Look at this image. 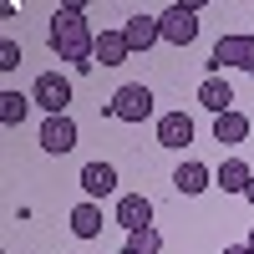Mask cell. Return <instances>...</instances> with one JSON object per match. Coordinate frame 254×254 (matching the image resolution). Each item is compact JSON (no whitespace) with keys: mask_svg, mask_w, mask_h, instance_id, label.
<instances>
[{"mask_svg":"<svg viewBox=\"0 0 254 254\" xmlns=\"http://www.w3.org/2000/svg\"><path fill=\"white\" fill-rule=\"evenodd\" d=\"M41 147H46V153H71V147H76V122L66 112L46 117V122H41Z\"/></svg>","mask_w":254,"mask_h":254,"instance_id":"cell-7","label":"cell"},{"mask_svg":"<svg viewBox=\"0 0 254 254\" xmlns=\"http://www.w3.org/2000/svg\"><path fill=\"white\" fill-rule=\"evenodd\" d=\"M31 102L36 107H46V117H61L71 107V81L61 76V71H41L36 81H31Z\"/></svg>","mask_w":254,"mask_h":254,"instance_id":"cell-3","label":"cell"},{"mask_svg":"<svg viewBox=\"0 0 254 254\" xmlns=\"http://www.w3.org/2000/svg\"><path fill=\"white\" fill-rule=\"evenodd\" d=\"M244 198H249V208H254V183H249V193H244Z\"/></svg>","mask_w":254,"mask_h":254,"instance_id":"cell-22","label":"cell"},{"mask_svg":"<svg viewBox=\"0 0 254 254\" xmlns=\"http://www.w3.org/2000/svg\"><path fill=\"white\" fill-rule=\"evenodd\" d=\"M51 51L61 56V61H76L81 71H92L97 66V36H92V26H87V10L81 5H61L56 15H51Z\"/></svg>","mask_w":254,"mask_h":254,"instance_id":"cell-1","label":"cell"},{"mask_svg":"<svg viewBox=\"0 0 254 254\" xmlns=\"http://www.w3.org/2000/svg\"><path fill=\"white\" fill-rule=\"evenodd\" d=\"M158 142L163 147H188L193 142V117L188 112H163L158 117Z\"/></svg>","mask_w":254,"mask_h":254,"instance_id":"cell-10","label":"cell"},{"mask_svg":"<svg viewBox=\"0 0 254 254\" xmlns=\"http://www.w3.org/2000/svg\"><path fill=\"white\" fill-rule=\"evenodd\" d=\"M26 107H31V97L0 92V122H5V127H20V122H26Z\"/></svg>","mask_w":254,"mask_h":254,"instance_id":"cell-17","label":"cell"},{"mask_svg":"<svg viewBox=\"0 0 254 254\" xmlns=\"http://www.w3.org/2000/svg\"><path fill=\"white\" fill-rule=\"evenodd\" d=\"M158 20H163V41L168 46H188V41L198 36V5H168Z\"/></svg>","mask_w":254,"mask_h":254,"instance_id":"cell-4","label":"cell"},{"mask_svg":"<svg viewBox=\"0 0 254 254\" xmlns=\"http://www.w3.org/2000/svg\"><path fill=\"white\" fill-rule=\"evenodd\" d=\"M208 66H244V71H254V36H219V46H214V61Z\"/></svg>","mask_w":254,"mask_h":254,"instance_id":"cell-5","label":"cell"},{"mask_svg":"<svg viewBox=\"0 0 254 254\" xmlns=\"http://www.w3.org/2000/svg\"><path fill=\"white\" fill-rule=\"evenodd\" d=\"M163 249V234L158 229H137V234H127V249L122 254H158Z\"/></svg>","mask_w":254,"mask_h":254,"instance_id":"cell-18","label":"cell"},{"mask_svg":"<svg viewBox=\"0 0 254 254\" xmlns=\"http://www.w3.org/2000/svg\"><path fill=\"white\" fill-rule=\"evenodd\" d=\"M122 36H127V51H153L158 41H163V20L158 15H127V26H122Z\"/></svg>","mask_w":254,"mask_h":254,"instance_id":"cell-6","label":"cell"},{"mask_svg":"<svg viewBox=\"0 0 254 254\" xmlns=\"http://www.w3.org/2000/svg\"><path fill=\"white\" fill-rule=\"evenodd\" d=\"M214 183L224 188V193H249L254 168H249L244 158H224V163H219V173H214Z\"/></svg>","mask_w":254,"mask_h":254,"instance_id":"cell-12","label":"cell"},{"mask_svg":"<svg viewBox=\"0 0 254 254\" xmlns=\"http://www.w3.org/2000/svg\"><path fill=\"white\" fill-rule=\"evenodd\" d=\"M173 188H178V193H203V188H214V173H208L203 163H193V158H188V163H178Z\"/></svg>","mask_w":254,"mask_h":254,"instance_id":"cell-13","label":"cell"},{"mask_svg":"<svg viewBox=\"0 0 254 254\" xmlns=\"http://www.w3.org/2000/svg\"><path fill=\"white\" fill-rule=\"evenodd\" d=\"M112 188H117V168L112 163H87V168H81V193H87V203L107 198Z\"/></svg>","mask_w":254,"mask_h":254,"instance_id":"cell-9","label":"cell"},{"mask_svg":"<svg viewBox=\"0 0 254 254\" xmlns=\"http://www.w3.org/2000/svg\"><path fill=\"white\" fill-rule=\"evenodd\" d=\"M20 66V46L15 41H0V71H15Z\"/></svg>","mask_w":254,"mask_h":254,"instance_id":"cell-19","label":"cell"},{"mask_svg":"<svg viewBox=\"0 0 254 254\" xmlns=\"http://www.w3.org/2000/svg\"><path fill=\"white\" fill-rule=\"evenodd\" d=\"M244 137H249V117H244V112H224V117H214V142L239 147Z\"/></svg>","mask_w":254,"mask_h":254,"instance_id":"cell-14","label":"cell"},{"mask_svg":"<svg viewBox=\"0 0 254 254\" xmlns=\"http://www.w3.org/2000/svg\"><path fill=\"white\" fill-rule=\"evenodd\" d=\"M107 112H112L117 122H147V117H153V92H147L142 81H127V87L112 92Z\"/></svg>","mask_w":254,"mask_h":254,"instance_id":"cell-2","label":"cell"},{"mask_svg":"<svg viewBox=\"0 0 254 254\" xmlns=\"http://www.w3.org/2000/svg\"><path fill=\"white\" fill-rule=\"evenodd\" d=\"M127 56H132V51H127V36L122 31H102L97 36V56L92 61H102V66H122Z\"/></svg>","mask_w":254,"mask_h":254,"instance_id":"cell-15","label":"cell"},{"mask_svg":"<svg viewBox=\"0 0 254 254\" xmlns=\"http://www.w3.org/2000/svg\"><path fill=\"white\" fill-rule=\"evenodd\" d=\"M71 234L76 239H97L102 234V208L97 203H76L71 208Z\"/></svg>","mask_w":254,"mask_h":254,"instance_id":"cell-16","label":"cell"},{"mask_svg":"<svg viewBox=\"0 0 254 254\" xmlns=\"http://www.w3.org/2000/svg\"><path fill=\"white\" fill-rule=\"evenodd\" d=\"M198 102H203L214 117H224V112H234V87H229L224 76H203V81H198Z\"/></svg>","mask_w":254,"mask_h":254,"instance_id":"cell-11","label":"cell"},{"mask_svg":"<svg viewBox=\"0 0 254 254\" xmlns=\"http://www.w3.org/2000/svg\"><path fill=\"white\" fill-rule=\"evenodd\" d=\"M117 224L127 229V234L153 229V203H147L142 193H122V198H117Z\"/></svg>","mask_w":254,"mask_h":254,"instance_id":"cell-8","label":"cell"},{"mask_svg":"<svg viewBox=\"0 0 254 254\" xmlns=\"http://www.w3.org/2000/svg\"><path fill=\"white\" fill-rule=\"evenodd\" d=\"M224 254H249V249H244V244H229V249H224Z\"/></svg>","mask_w":254,"mask_h":254,"instance_id":"cell-20","label":"cell"},{"mask_svg":"<svg viewBox=\"0 0 254 254\" xmlns=\"http://www.w3.org/2000/svg\"><path fill=\"white\" fill-rule=\"evenodd\" d=\"M244 249H249V254H254V229H249V239H244Z\"/></svg>","mask_w":254,"mask_h":254,"instance_id":"cell-21","label":"cell"}]
</instances>
